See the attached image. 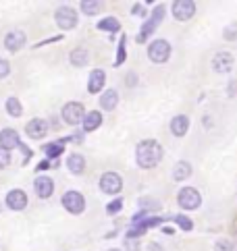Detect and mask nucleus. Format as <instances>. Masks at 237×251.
<instances>
[{"label": "nucleus", "mask_w": 237, "mask_h": 251, "mask_svg": "<svg viewBox=\"0 0 237 251\" xmlns=\"http://www.w3.org/2000/svg\"><path fill=\"white\" fill-rule=\"evenodd\" d=\"M135 160L142 168H152L156 166L160 160H162V148L158 141L154 139H146L142 141L138 148H135Z\"/></svg>", "instance_id": "f257e3e1"}, {"label": "nucleus", "mask_w": 237, "mask_h": 251, "mask_svg": "<svg viewBox=\"0 0 237 251\" xmlns=\"http://www.w3.org/2000/svg\"><path fill=\"white\" fill-rule=\"evenodd\" d=\"M177 201L183 210H198L200 203H202V197H200V193L194 189V187H183V189L179 191Z\"/></svg>", "instance_id": "f03ea898"}, {"label": "nucleus", "mask_w": 237, "mask_h": 251, "mask_svg": "<svg viewBox=\"0 0 237 251\" xmlns=\"http://www.w3.org/2000/svg\"><path fill=\"white\" fill-rule=\"evenodd\" d=\"M148 56L152 62H167L171 56V44L167 40H154L148 48Z\"/></svg>", "instance_id": "7ed1b4c3"}, {"label": "nucleus", "mask_w": 237, "mask_h": 251, "mask_svg": "<svg viewBox=\"0 0 237 251\" xmlns=\"http://www.w3.org/2000/svg\"><path fill=\"white\" fill-rule=\"evenodd\" d=\"M54 21H57L60 29H73L77 25V13L71 6H60L54 13Z\"/></svg>", "instance_id": "20e7f679"}, {"label": "nucleus", "mask_w": 237, "mask_h": 251, "mask_svg": "<svg viewBox=\"0 0 237 251\" xmlns=\"http://www.w3.org/2000/svg\"><path fill=\"white\" fill-rule=\"evenodd\" d=\"M62 205H65V210L71 214H81L86 210V200L79 191H67L62 195Z\"/></svg>", "instance_id": "39448f33"}, {"label": "nucleus", "mask_w": 237, "mask_h": 251, "mask_svg": "<svg viewBox=\"0 0 237 251\" xmlns=\"http://www.w3.org/2000/svg\"><path fill=\"white\" fill-rule=\"evenodd\" d=\"M162 17H165V6H156V8H154V13H152V17L144 23L142 31L138 33V42H144L146 38H150V33L154 31V27H158V23L162 21Z\"/></svg>", "instance_id": "423d86ee"}, {"label": "nucleus", "mask_w": 237, "mask_h": 251, "mask_svg": "<svg viewBox=\"0 0 237 251\" xmlns=\"http://www.w3.org/2000/svg\"><path fill=\"white\" fill-rule=\"evenodd\" d=\"M121 187H123V178L117 173H104L102 178H100V189H102L104 193H108V195L118 193Z\"/></svg>", "instance_id": "0eeeda50"}, {"label": "nucleus", "mask_w": 237, "mask_h": 251, "mask_svg": "<svg viewBox=\"0 0 237 251\" xmlns=\"http://www.w3.org/2000/svg\"><path fill=\"white\" fill-rule=\"evenodd\" d=\"M84 116H86L84 106L79 102H69V104H65V108H62V121L67 125H79Z\"/></svg>", "instance_id": "6e6552de"}, {"label": "nucleus", "mask_w": 237, "mask_h": 251, "mask_svg": "<svg viewBox=\"0 0 237 251\" xmlns=\"http://www.w3.org/2000/svg\"><path fill=\"white\" fill-rule=\"evenodd\" d=\"M194 13H196V4L189 2V0H177V2H173V15H175V19H179V21L191 19Z\"/></svg>", "instance_id": "1a4fd4ad"}, {"label": "nucleus", "mask_w": 237, "mask_h": 251, "mask_svg": "<svg viewBox=\"0 0 237 251\" xmlns=\"http://www.w3.org/2000/svg\"><path fill=\"white\" fill-rule=\"evenodd\" d=\"M212 69L221 75L229 73V71L233 69V56L229 54V52H216L214 58H212Z\"/></svg>", "instance_id": "9d476101"}, {"label": "nucleus", "mask_w": 237, "mask_h": 251, "mask_svg": "<svg viewBox=\"0 0 237 251\" xmlns=\"http://www.w3.org/2000/svg\"><path fill=\"white\" fill-rule=\"evenodd\" d=\"M25 33L21 29H15V31H8L6 38H4V46L8 52H19L25 46Z\"/></svg>", "instance_id": "9b49d317"}, {"label": "nucleus", "mask_w": 237, "mask_h": 251, "mask_svg": "<svg viewBox=\"0 0 237 251\" xmlns=\"http://www.w3.org/2000/svg\"><path fill=\"white\" fill-rule=\"evenodd\" d=\"M25 131L31 139H42V137H46V133H48V123L44 119H31L27 123Z\"/></svg>", "instance_id": "f8f14e48"}, {"label": "nucleus", "mask_w": 237, "mask_h": 251, "mask_svg": "<svg viewBox=\"0 0 237 251\" xmlns=\"http://www.w3.org/2000/svg\"><path fill=\"white\" fill-rule=\"evenodd\" d=\"M6 205H8L11 210H17V212L25 210V205H27V195H25L21 189L8 191V195H6Z\"/></svg>", "instance_id": "ddd939ff"}, {"label": "nucleus", "mask_w": 237, "mask_h": 251, "mask_svg": "<svg viewBox=\"0 0 237 251\" xmlns=\"http://www.w3.org/2000/svg\"><path fill=\"white\" fill-rule=\"evenodd\" d=\"M21 141H19V133L15 129H4L0 131V148L4 150H13V148H19Z\"/></svg>", "instance_id": "4468645a"}, {"label": "nucleus", "mask_w": 237, "mask_h": 251, "mask_svg": "<svg viewBox=\"0 0 237 251\" xmlns=\"http://www.w3.org/2000/svg\"><path fill=\"white\" fill-rule=\"evenodd\" d=\"M104 81H106L104 71H100V69L92 71V73H89V79H88V92H89V94H98V92H102Z\"/></svg>", "instance_id": "2eb2a0df"}, {"label": "nucleus", "mask_w": 237, "mask_h": 251, "mask_svg": "<svg viewBox=\"0 0 237 251\" xmlns=\"http://www.w3.org/2000/svg\"><path fill=\"white\" fill-rule=\"evenodd\" d=\"M35 193H38V197H50L52 191H54V183H52V178L50 176H38L35 178Z\"/></svg>", "instance_id": "dca6fc26"}, {"label": "nucleus", "mask_w": 237, "mask_h": 251, "mask_svg": "<svg viewBox=\"0 0 237 251\" xmlns=\"http://www.w3.org/2000/svg\"><path fill=\"white\" fill-rule=\"evenodd\" d=\"M187 129H189V119H187V116L179 114V116H175V119L171 121V131H173V135L183 137L185 133H187Z\"/></svg>", "instance_id": "f3484780"}, {"label": "nucleus", "mask_w": 237, "mask_h": 251, "mask_svg": "<svg viewBox=\"0 0 237 251\" xmlns=\"http://www.w3.org/2000/svg\"><path fill=\"white\" fill-rule=\"evenodd\" d=\"M117 104H118V94L115 89H106L102 94V98H100V106H102L104 110H115Z\"/></svg>", "instance_id": "a211bd4d"}, {"label": "nucleus", "mask_w": 237, "mask_h": 251, "mask_svg": "<svg viewBox=\"0 0 237 251\" xmlns=\"http://www.w3.org/2000/svg\"><path fill=\"white\" fill-rule=\"evenodd\" d=\"M100 125H102V114H100L98 110H92V112H88L84 116V129L86 131H96Z\"/></svg>", "instance_id": "6ab92c4d"}, {"label": "nucleus", "mask_w": 237, "mask_h": 251, "mask_svg": "<svg viewBox=\"0 0 237 251\" xmlns=\"http://www.w3.org/2000/svg\"><path fill=\"white\" fill-rule=\"evenodd\" d=\"M67 168L71 170L73 175H81V173H84V168H86V160H84V156L71 154V156L67 158Z\"/></svg>", "instance_id": "aec40b11"}, {"label": "nucleus", "mask_w": 237, "mask_h": 251, "mask_svg": "<svg viewBox=\"0 0 237 251\" xmlns=\"http://www.w3.org/2000/svg\"><path fill=\"white\" fill-rule=\"evenodd\" d=\"M189 175H191V164L185 162V160L177 162L175 168H173V178H175V181H183V178H187Z\"/></svg>", "instance_id": "412c9836"}, {"label": "nucleus", "mask_w": 237, "mask_h": 251, "mask_svg": "<svg viewBox=\"0 0 237 251\" xmlns=\"http://www.w3.org/2000/svg\"><path fill=\"white\" fill-rule=\"evenodd\" d=\"M86 62H88V50L77 48V50H73V52H71V65H75V67H84Z\"/></svg>", "instance_id": "4be33fe9"}, {"label": "nucleus", "mask_w": 237, "mask_h": 251, "mask_svg": "<svg viewBox=\"0 0 237 251\" xmlns=\"http://www.w3.org/2000/svg\"><path fill=\"white\" fill-rule=\"evenodd\" d=\"M6 112L11 114V116H15V119H17V116H21L23 114L21 102L17 100V98H8V100H6Z\"/></svg>", "instance_id": "5701e85b"}, {"label": "nucleus", "mask_w": 237, "mask_h": 251, "mask_svg": "<svg viewBox=\"0 0 237 251\" xmlns=\"http://www.w3.org/2000/svg\"><path fill=\"white\" fill-rule=\"evenodd\" d=\"M62 150H65V143L59 141V143H48V146H44V151H46L48 158H59L62 154Z\"/></svg>", "instance_id": "b1692460"}, {"label": "nucleus", "mask_w": 237, "mask_h": 251, "mask_svg": "<svg viewBox=\"0 0 237 251\" xmlns=\"http://www.w3.org/2000/svg\"><path fill=\"white\" fill-rule=\"evenodd\" d=\"M98 29H102V31H118V21L115 19V17H106V19H102L98 23Z\"/></svg>", "instance_id": "393cba45"}, {"label": "nucleus", "mask_w": 237, "mask_h": 251, "mask_svg": "<svg viewBox=\"0 0 237 251\" xmlns=\"http://www.w3.org/2000/svg\"><path fill=\"white\" fill-rule=\"evenodd\" d=\"M81 11L86 15H96L100 11V2H88V0H84V2H81Z\"/></svg>", "instance_id": "a878e982"}, {"label": "nucleus", "mask_w": 237, "mask_h": 251, "mask_svg": "<svg viewBox=\"0 0 237 251\" xmlns=\"http://www.w3.org/2000/svg\"><path fill=\"white\" fill-rule=\"evenodd\" d=\"M175 222H177L183 230H191V228H194V222H191L187 216H183V214H179V216H175Z\"/></svg>", "instance_id": "bb28decb"}, {"label": "nucleus", "mask_w": 237, "mask_h": 251, "mask_svg": "<svg viewBox=\"0 0 237 251\" xmlns=\"http://www.w3.org/2000/svg\"><path fill=\"white\" fill-rule=\"evenodd\" d=\"M214 251H233V243L227 239H221L214 243Z\"/></svg>", "instance_id": "cd10ccee"}, {"label": "nucleus", "mask_w": 237, "mask_h": 251, "mask_svg": "<svg viewBox=\"0 0 237 251\" xmlns=\"http://www.w3.org/2000/svg\"><path fill=\"white\" fill-rule=\"evenodd\" d=\"M125 35H123V38H121V42H118V54H117V62H115V65H121V62L125 60Z\"/></svg>", "instance_id": "c85d7f7f"}, {"label": "nucleus", "mask_w": 237, "mask_h": 251, "mask_svg": "<svg viewBox=\"0 0 237 251\" xmlns=\"http://www.w3.org/2000/svg\"><path fill=\"white\" fill-rule=\"evenodd\" d=\"M121 208H123V200H115V201H111V203L106 205V212L108 214H117Z\"/></svg>", "instance_id": "c756f323"}, {"label": "nucleus", "mask_w": 237, "mask_h": 251, "mask_svg": "<svg viewBox=\"0 0 237 251\" xmlns=\"http://www.w3.org/2000/svg\"><path fill=\"white\" fill-rule=\"evenodd\" d=\"M8 162H11V154H8V150L0 148V168L8 166Z\"/></svg>", "instance_id": "7c9ffc66"}, {"label": "nucleus", "mask_w": 237, "mask_h": 251, "mask_svg": "<svg viewBox=\"0 0 237 251\" xmlns=\"http://www.w3.org/2000/svg\"><path fill=\"white\" fill-rule=\"evenodd\" d=\"M8 73H11V65H8L6 60L0 58V79H4Z\"/></svg>", "instance_id": "2f4dec72"}, {"label": "nucleus", "mask_w": 237, "mask_h": 251, "mask_svg": "<svg viewBox=\"0 0 237 251\" xmlns=\"http://www.w3.org/2000/svg\"><path fill=\"white\" fill-rule=\"evenodd\" d=\"M125 247L129 249V251H138V249H140V243H138L135 239H127V241H125Z\"/></svg>", "instance_id": "473e14b6"}, {"label": "nucleus", "mask_w": 237, "mask_h": 251, "mask_svg": "<svg viewBox=\"0 0 237 251\" xmlns=\"http://www.w3.org/2000/svg\"><path fill=\"white\" fill-rule=\"evenodd\" d=\"M140 205H142V208H144V205H152V208H158V201H152V200H140Z\"/></svg>", "instance_id": "72a5a7b5"}, {"label": "nucleus", "mask_w": 237, "mask_h": 251, "mask_svg": "<svg viewBox=\"0 0 237 251\" xmlns=\"http://www.w3.org/2000/svg\"><path fill=\"white\" fill-rule=\"evenodd\" d=\"M227 89H229V96L233 98V96L237 94V81H231V83H229V87H227Z\"/></svg>", "instance_id": "f704fd0d"}, {"label": "nucleus", "mask_w": 237, "mask_h": 251, "mask_svg": "<svg viewBox=\"0 0 237 251\" xmlns=\"http://www.w3.org/2000/svg\"><path fill=\"white\" fill-rule=\"evenodd\" d=\"M133 15H144V6L135 4V6H133Z\"/></svg>", "instance_id": "c9c22d12"}, {"label": "nucleus", "mask_w": 237, "mask_h": 251, "mask_svg": "<svg viewBox=\"0 0 237 251\" xmlns=\"http://www.w3.org/2000/svg\"><path fill=\"white\" fill-rule=\"evenodd\" d=\"M148 251H162V247L156 245V243H150V245H148Z\"/></svg>", "instance_id": "e433bc0d"}, {"label": "nucleus", "mask_w": 237, "mask_h": 251, "mask_svg": "<svg viewBox=\"0 0 237 251\" xmlns=\"http://www.w3.org/2000/svg\"><path fill=\"white\" fill-rule=\"evenodd\" d=\"M235 33H237V27H231V29H229V31H227L225 35H227V38H233V35H235Z\"/></svg>", "instance_id": "4c0bfd02"}, {"label": "nucleus", "mask_w": 237, "mask_h": 251, "mask_svg": "<svg viewBox=\"0 0 237 251\" xmlns=\"http://www.w3.org/2000/svg\"><path fill=\"white\" fill-rule=\"evenodd\" d=\"M108 251H121V249H108Z\"/></svg>", "instance_id": "58836bf2"}]
</instances>
